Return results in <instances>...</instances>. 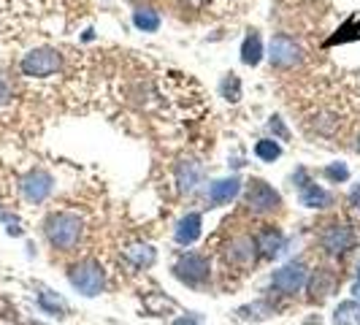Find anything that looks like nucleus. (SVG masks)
I'll return each instance as SVG.
<instances>
[{
	"mask_svg": "<svg viewBox=\"0 0 360 325\" xmlns=\"http://www.w3.org/2000/svg\"><path fill=\"white\" fill-rule=\"evenodd\" d=\"M44 234L49 238L54 250L60 253H71L76 250V244L82 241L84 234V222L76 212H52L44 222Z\"/></svg>",
	"mask_w": 360,
	"mask_h": 325,
	"instance_id": "obj_1",
	"label": "nucleus"
},
{
	"mask_svg": "<svg viewBox=\"0 0 360 325\" xmlns=\"http://www.w3.org/2000/svg\"><path fill=\"white\" fill-rule=\"evenodd\" d=\"M63 68V54L52 49V46H38L22 57L19 71L27 79H49Z\"/></svg>",
	"mask_w": 360,
	"mask_h": 325,
	"instance_id": "obj_2",
	"label": "nucleus"
},
{
	"mask_svg": "<svg viewBox=\"0 0 360 325\" xmlns=\"http://www.w3.org/2000/svg\"><path fill=\"white\" fill-rule=\"evenodd\" d=\"M68 282L73 285V290H79L82 295L87 298H95L103 293V285H106V271L98 260H82L68 269Z\"/></svg>",
	"mask_w": 360,
	"mask_h": 325,
	"instance_id": "obj_3",
	"label": "nucleus"
},
{
	"mask_svg": "<svg viewBox=\"0 0 360 325\" xmlns=\"http://www.w3.org/2000/svg\"><path fill=\"white\" fill-rule=\"evenodd\" d=\"M174 276L190 288H203L212 276V263L200 253H181L179 260L174 263Z\"/></svg>",
	"mask_w": 360,
	"mask_h": 325,
	"instance_id": "obj_4",
	"label": "nucleus"
},
{
	"mask_svg": "<svg viewBox=\"0 0 360 325\" xmlns=\"http://www.w3.org/2000/svg\"><path fill=\"white\" fill-rule=\"evenodd\" d=\"M307 279H309L307 263L304 260H290L279 271H274L271 288L279 290L282 295H295V293H301V290L307 288Z\"/></svg>",
	"mask_w": 360,
	"mask_h": 325,
	"instance_id": "obj_5",
	"label": "nucleus"
},
{
	"mask_svg": "<svg viewBox=\"0 0 360 325\" xmlns=\"http://www.w3.org/2000/svg\"><path fill=\"white\" fill-rule=\"evenodd\" d=\"M244 200H247V206H250L252 215H271V212H276L282 206L279 193L263 179L247 181V196H244Z\"/></svg>",
	"mask_w": 360,
	"mask_h": 325,
	"instance_id": "obj_6",
	"label": "nucleus"
},
{
	"mask_svg": "<svg viewBox=\"0 0 360 325\" xmlns=\"http://www.w3.org/2000/svg\"><path fill=\"white\" fill-rule=\"evenodd\" d=\"M320 244L328 255L339 257V255H347L349 250H355L358 244V236L352 231V225H344V222H330L325 225L323 236H320Z\"/></svg>",
	"mask_w": 360,
	"mask_h": 325,
	"instance_id": "obj_7",
	"label": "nucleus"
},
{
	"mask_svg": "<svg viewBox=\"0 0 360 325\" xmlns=\"http://www.w3.org/2000/svg\"><path fill=\"white\" fill-rule=\"evenodd\" d=\"M301 57H304V52H301V46L292 41L290 36H285V33H279V36L271 38V46H269V60L274 68H292V65H298L301 63Z\"/></svg>",
	"mask_w": 360,
	"mask_h": 325,
	"instance_id": "obj_8",
	"label": "nucleus"
},
{
	"mask_svg": "<svg viewBox=\"0 0 360 325\" xmlns=\"http://www.w3.org/2000/svg\"><path fill=\"white\" fill-rule=\"evenodd\" d=\"M22 196L25 200H30V203H44V200L52 196L54 190V179L49 171H44V168H36V171H30L25 179H22Z\"/></svg>",
	"mask_w": 360,
	"mask_h": 325,
	"instance_id": "obj_9",
	"label": "nucleus"
},
{
	"mask_svg": "<svg viewBox=\"0 0 360 325\" xmlns=\"http://www.w3.org/2000/svg\"><path fill=\"white\" fill-rule=\"evenodd\" d=\"M200 225H203V217L198 212H190V215H184L176 222V231H174V238H176V244L181 247H190V244H195L200 238Z\"/></svg>",
	"mask_w": 360,
	"mask_h": 325,
	"instance_id": "obj_10",
	"label": "nucleus"
},
{
	"mask_svg": "<svg viewBox=\"0 0 360 325\" xmlns=\"http://www.w3.org/2000/svg\"><path fill=\"white\" fill-rule=\"evenodd\" d=\"M255 257H257V247H255L252 236H238L231 241L228 247V260L236 266H252Z\"/></svg>",
	"mask_w": 360,
	"mask_h": 325,
	"instance_id": "obj_11",
	"label": "nucleus"
},
{
	"mask_svg": "<svg viewBox=\"0 0 360 325\" xmlns=\"http://www.w3.org/2000/svg\"><path fill=\"white\" fill-rule=\"evenodd\" d=\"M311 298H328L333 290L339 288V276L333 269H317L311 274V279H307Z\"/></svg>",
	"mask_w": 360,
	"mask_h": 325,
	"instance_id": "obj_12",
	"label": "nucleus"
},
{
	"mask_svg": "<svg viewBox=\"0 0 360 325\" xmlns=\"http://www.w3.org/2000/svg\"><path fill=\"white\" fill-rule=\"evenodd\" d=\"M241 193V179L238 177H231V179H217L212 187H209V203L214 206H222V203H231Z\"/></svg>",
	"mask_w": 360,
	"mask_h": 325,
	"instance_id": "obj_13",
	"label": "nucleus"
},
{
	"mask_svg": "<svg viewBox=\"0 0 360 325\" xmlns=\"http://www.w3.org/2000/svg\"><path fill=\"white\" fill-rule=\"evenodd\" d=\"M282 244H285V236H282L279 228H263L260 234L255 236L257 255H263V257H276L279 250H282Z\"/></svg>",
	"mask_w": 360,
	"mask_h": 325,
	"instance_id": "obj_14",
	"label": "nucleus"
},
{
	"mask_svg": "<svg viewBox=\"0 0 360 325\" xmlns=\"http://www.w3.org/2000/svg\"><path fill=\"white\" fill-rule=\"evenodd\" d=\"M301 203L307 206V209H328L330 203H333V196L320 187V184H314V181H307L304 187H301Z\"/></svg>",
	"mask_w": 360,
	"mask_h": 325,
	"instance_id": "obj_15",
	"label": "nucleus"
},
{
	"mask_svg": "<svg viewBox=\"0 0 360 325\" xmlns=\"http://www.w3.org/2000/svg\"><path fill=\"white\" fill-rule=\"evenodd\" d=\"M174 174H176V184H179L181 190H193L200 181V177H203V165L198 160H181L176 162Z\"/></svg>",
	"mask_w": 360,
	"mask_h": 325,
	"instance_id": "obj_16",
	"label": "nucleus"
},
{
	"mask_svg": "<svg viewBox=\"0 0 360 325\" xmlns=\"http://www.w3.org/2000/svg\"><path fill=\"white\" fill-rule=\"evenodd\" d=\"M333 325H360V298H349L342 301L333 309Z\"/></svg>",
	"mask_w": 360,
	"mask_h": 325,
	"instance_id": "obj_17",
	"label": "nucleus"
},
{
	"mask_svg": "<svg viewBox=\"0 0 360 325\" xmlns=\"http://www.w3.org/2000/svg\"><path fill=\"white\" fill-rule=\"evenodd\" d=\"M260 60H263V38L252 30L250 36L244 38V44H241V63L255 68Z\"/></svg>",
	"mask_w": 360,
	"mask_h": 325,
	"instance_id": "obj_18",
	"label": "nucleus"
},
{
	"mask_svg": "<svg viewBox=\"0 0 360 325\" xmlns=\"http://www.w3.org/2000/svg\"><path fill=\"white\" fill-rule=\"evenodd\" d=\"M133 25L141 33H158L160 30V17H158L155 8H136L133 11Z\"/></svg>",
	"mask_w": 360,
	"mask_h": 325,
	"instance_id": "obj_19",
	"label": "nucleus"
},
{
	"mask_svg": "<svg viewBox=\"0 0 360 325\" xmlns=\"http://www.w3.org/2000/svg\"><path fill=\"white\" fill-rule=\"evenodd\" d=\"M38 307L44 309L46 314H54V317H65V301L52 293V290H41L38 293Z\"/></svg>",
	"mask_w": 360,
	"mask_h": 325,
	"instance_id": "obj_20",
	"label": "nucleus"
},
{
	"mask_svg": "<svg viewBox=\"0 0 360 325\" xmlns=\"http://www.w3.org/2000/svg\"><path fill=\"white\" fill-rule=\"evenodd\" d=\"M125 255L139 266V269H149V266H155V260H158V253L149 247V244H136V247H127Z\"/></svg>",
	"mask_w": 360,
	"mask_h": 325,
	"instance_id": "obj_21",
	"label": "nucleus"
},
{
	"mask_svg": "<svg viewBox=\"0 0 360 325\" xmlns=\"http://www.w3.org/2000/svg\"><path fill=\"white\" fill-rule=\"evenodd\" d=\"M274 312H276V309L271 307L269 301H252V304L238 309V317H241V320H269Z\"/></svg>",
	"mask_w": 360,
	"mask_h": 325,
	"instance_id": "obj_22",
	"label": "nucleus"
},
{
	"mask_svg": "<svg viewBox=\"0 0 360 325\" xmlns=\"http://www.w3.org/2000/svg\"><path fill=\"white\" fill-rule=\"evenodd\" d=\"M255 155L260 158V160H266V162H274L279 155H282V146L276 144L274 139H260L257 144H255Z\"/></svg>",
	"mask_w": 360,
	"mask_h": 325,
	"instance_id": "obj_23",
	"label": "nucleus"
},
{
	"mask_svg": "<svg viewBox=\"0 0 360 325\" xmlns=\"http://www.w3.org/2000/svg\"><path fill=\"white\" fill-rule=\"evenodd\" d=\"M219 92H222V98L231 101V103L241 101V82H238V76L228 73V76L222 79V84H219Z\"/></svg>",
	"mask_w": 360,
	"mask_h": 325,
	"instance_id": "obj_24",
	"label": "nucleus"
},
{
	"mask_svg": "<svg viewBox=\"0 0 360 325\" xmlns=\"http://www.w3.org/2000/svg\"><path fill=\"white\" fill-rule=\"evenodd\" d=\"M325 179L333 181V184H339V181H347L349 179V168H347V162H330V165H325L323 168Z\"/></svg>",
	"mask_w": 360,
	"mask_h": 325,
	"instance_id": "obj_25",
	"label": "nucleus"
},
{
	"mask_svg": "<svg viewBox=\"0 0 360 325\" xmlns=\"http://www.w3.org/2000/svg\"><path fill=\"white\" fill-rule=\"evenodd\" d=\"M269 127H271V133H274V136H279L282 141H288V139H290V130L285 127V122H282L279 117H271Z\"/></svg>",
	"mask_w": 360,
	"mask_h": 325,
	"instance_id": "obj_26",
	"label": "nucleus"
},
{
	"mask_svg": "<svg viewBox=\"0 0 360 325\" xmlns=\"http://www.w3.org/2000/svg\"><path fill=\"white\" fill-rule=\"evenodd\" d=\"M8 101H11V84H8V82L0 76V106H6Z\"/></svg>",
	"mask_w": 360,
	"mask_h": 325,
	"instance_id": "obj_27",
	"label": "nucleus"
},
{
	"mask_svg": "<svg viewBox=\"0 0 360 325\" xmlns=\"http://www.w3.org/2000/svg\"><path fill=\"white\" fill-rule=\"evenodd\" d=\"M174 325H203V320H200L198 314H187V317H176Z\"/></svg>",
	"mask_w": 360,
	"mask_h": 325,
	"instance_id": "obj_28",
	"label": "nucleus"
},
{
	"mask_svg": "<svg viewBox=\"0 0 360 325\" xmlns=\"http://www.w3.org/2000/svg\"><path fill=\"white\" fill-rule=\"evenodd\" d=\"M349 206L360 212V181L355 184V187H352V193H349Z\"/></svg>",
	"mask_w": 360,
	"mask_h": 325,
	"instance_id": "obj_29",
	"label": "nucleus"
},
{
	"mask_svg": "<svg viewBox=\"0 0 360 325\" xmlns=\"http://www.w3.org/2000/svg\"><path fill=\"white\" fill-rule=\"evenodd\" d=\"M352 293H355V298H360V263H358V276H355V285H352Z\"/></svg>",
	"mask_w": 360,
	"mask_h": 325,
	"instance_id": "obj_30",
	"label": "nucleus"
},
{
	"mask_svg": "<svg viewBox=\"0 0 360 325\" xmlns=\"http://www.w3.org/2000/svg\"><path fill=\"white\" fill-rule=\"evenodd\" d=\"M358 152H360V139H358Z\"/></svg>",
	"mask_w": 360,
	"mask_h": 325,
	"instance_id": "obj_31",
	"label": "nucleus"
}]
</instances>
